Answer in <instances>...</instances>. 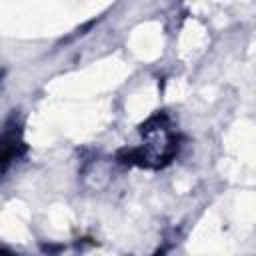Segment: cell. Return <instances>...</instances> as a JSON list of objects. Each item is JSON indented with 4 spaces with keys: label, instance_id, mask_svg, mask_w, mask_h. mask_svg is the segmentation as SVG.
<instances>
[{
    "label": "cell",
    "instance_id": "cell-1",
    "mask_svg": "<svg viewBox=\"0 0 256 256\" xmlns=\"http://www.w3.org/2000/svg\"><path fill=\"white\" fill-rule=\"evenodd\" d=\"M140 146L124 154V162L142 168H162L178 152V132L170 124L166 114L152 116L142 128Z\"/></svg>",
    "mask_w": 256,
    "mask_h": 256
},
{
    "label": "cell",
    "instance_id": "cell-2",
    "mask_svg": "<svg viewBox=\"0 0 256 256\" xmlns=\"http://www.w3.org/2000/svg\"><path fill=\"white\" fill-rule=\"evenodd\" d=\"M22 152H24V142L20 136V128L10 120L2 132V172H6L10 162L20 158Z\"/></svg>",
    "mask_w": 256,
    "mask_h": 256
},
{
    "label": "cell",
    "instance_id": "cell-3",
    "mask_svg": "<svg viewBox=\"0 0 256 256\" xmlns=\"http://www.w3.org/2000/svg\"><path fill=\"white\" fill-rule=\"evenodd\" d=\"M0 256H16V254H14V252H10V250H6V248H4V250H2V254H0Z\"/></svg>",
    "mask_w": 256,
    "mask_h": 256
}]
</instances>
